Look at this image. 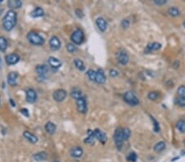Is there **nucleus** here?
I'll use <instances>...</instances> for the list:
<instances>
[{"label":"nucleus","mask_w":185,"mask_h":162,"mask_svg":"<svg viewBox=\"0 0 185 162\" xmlns=\"http://www.w3.org/2000/svg\"><path fill=\"white\" fill-rule=\"evenodd\" d=\"M131 136V130L128 128H118L114 134V140L119 150L122 148L123 142L127 141Z\"/></svg>","instance_id":"f257e3e1"},{"label":"nucleus","mask_w":185,"mask_h":162,"mask_svg":"<svg viewBox=\"0 0 185 162\" xmlns=\"http://www.w3.org/2000/svg\"><path fill=\"white\" fill-rule=\"evenodd\" d=\"M18 20V15L15 11L9 10L3 18V27L6 31H11L15 27Z\"/></svg>","instance_id":"f03ea898"},{"label":"nucleus","mask_w":185,"mask_h":162,"mask_svg":"<svg viewBox=\"0 0 185 162\" xmlns=\"http://www.w3.org/2000/svg\"><path fill=\"white\" fill-rule=\"evenodd\" d=\"M26 39H27L28 42L33 45H36V46H41L45 43V39L41 35L35 32L28 33L26 35Z\"/></svg>","instance_id":"7ed1b4c3"},{"label":"nucleus","mask_w":185,"mask_h":162,"mask_svg":"<svg viewBox=\"0 0 185 162\" xmlns=\"http://www.w3.org/2000/svg\"><path fill=\"white\" fill-rule=\"evenodd\" d=\"M84 40H85V35H84L82 30H81V29L75 30L71 35V40L73 41L74 44H82Z\"/></svg>","instance_id":"20e7f679"},{"label":"nucleus","mask_w":185,"mask_h":162,"mask_svg":"<svg viewBox=\"0 0 185 162\" xmlns=\"http://www.w3.org/2000/svg\"><path fill=\"white\" fill-rule=\"evenodd\" d=\"M123 100L125 101L126 103H128L130 106H137L139 103V100H138V97L136 96L133 92H126L123 94Z\"/></svg>","instance_id":"39448f33"},{"label":"nucleus","mask_w":185,"mask_h":162,"mask_svg":"<svg viewBox=\"0 0 185 162\" xmlns=\"http://www.w3.org/2000/svg\"><path fill=\"white\" fill-rule=\"evenodd\" d=\"M116 59H117L118 62L123 66H126L129 62V57H128V53L123 49H120L119 52H117Z\"/></svg>","instance_id":"423d86ee"},{"label":"nucleus","mask_w":185,"mask_h":162,"mask_svg":"<svg viewBox=\"0 0 185 162\" xmlns=\"http://www.w3.org/2000/svg\"><path fill=\"white\" fill-rule=\"evenodd\" d=\"M67 91L63 89H60L55 90L54 92H53L52 97L53 99L54 100L55 102H61L65 100V98L67 97Z\"/></svg>","instance_id":"0eeeda50"},{"label":"nucleus","mask_w":185,"mask_h":162,"mask_svg":"<svg viewBox=\"0 0 185 162\" xmlns=\"http://www.w3.org/2000/svg\"><path fill=\"white\" fill-rule=\"evenodd\" d=\"M76 105H77V109H78V112L82 113V114L86 113V111H87V103H86V97L84 96L76 101Z\"/></svg>","instance_id":"6e6552de"},{"label":"nucleus","mask_w":185,"mask_h":162,"mask_svg":"<svg viewBox=\"0 0 185 162\" xmlns=\"http://www.w3.org/2000/svg\"><path fill=\"white\" fill-rule=\"evenodd\" d=\"M37 98L38 96L35 90H34L31 88H29L26 90V102H29V103H35L37 101Z\"/></svg>","instance_id":"1a4fd4ad"},{"label":"nucleus","mask_w":185,"mask_h":162,"mask_svg":"<svg viewBox=\"0 0 185 162\" xmlns=\"http://www.w3.org/2000/svg\"><path fill=\"white\" fill-rule=\"evenodd\" d=\"M6 63L9 66L15 65L20 61V56L17 53H10L5 57Z\"/></svg>","instance_id":"9d476101"},{"label":"nucleus","mask_w":185,"mask_h":162,"mask_svg":"<svg viewBox=\"0 0 185 162\" xmlns=\"http://www.w3.org/2000/svg\"><path fill=\"white\" fill-rule=\"evenodd\" d=\"M35 72L37 73L38 76L40 78H45L46 75L49 72V68L46 65L41 64V65H37L35 66Z\"/></svg>","instance_id":"9b49d317"},{"label":"nucleus","mask_w":185,"mask_h":162,"mask_svg":"<svg viewBox=\"0 0 185 162\" xmlns=\"http://www.w3.org/2000/svg\"><path fill=\"white\" fill-rule=\"evenodd\" d=\"M50 47L53 51H57L61 47V41L57 36H52L50 40Z\"/></svg>","instance_id":"f8f14e48"},{"label":"nucleus","mask_w":185,"mask_h":162,"mask_svg":"<svg viewBox=\"0 0 185 162\" xmlns=\"http://www.w3.org/2000/svg\"><path fill=\"white\" fill-rule=\"evenodd\" d=\"M94 134H95V139L99 140L102 144H105V142L107 141V136L104 131L99 130V129H95L94 130Z\"/></svg>","instance_id":"ddd939ff"},{"label":"nucleus","mask_w":185,"mask_h":162,"mask_svg":"<svg viewBox=\"0 0 185 162\" xmlns=\"http://www.w3.org/2000/svg\"><path fill=\"white\" fill-rule=\"evenodd\" d=\"M106 81V76L105 75V72L102 69H98L96 70V75H95V82L99 84V85H104Z\"/></svg>","instance_id":"4468645a"},{"label":"nucleus","mask_w":185,"mask_h":162,"mask_svg":"<svg viewBox=\"0 0 185 162\" xmlns=\"http://www.w3.org/2000/svg\"><path fill=\"white\" fill-rule=\"evenodd\" d=\"M70 156L73 158H76V159H78V158H81L82 156L83 155V149L81 147H73V148H71L70 150Z\"/></svg>","instance_id":"2eb2a0df"},{"label":"nucleus","mask_w":185,"mask_h":162,"mask_svg":"<svg viewBox=\"0 0 185 162\" xmlns=\"http://www.w3.org/2000/svg\"><path fill=\"white\" fill-rule=\"evenodd\" d=\"M18 73L16 71L10 72L8 75V85L11 86H16L18 84Z\"/></svg>","instance_id":"dca6fc26"},{"label":"nucleus","mask_w":185,"mask_h":162,"mask_svg":"<svg viewBox=\"0 0 185 162\" xmlns=\"http://www.w3.org/2000/svg\"><path fill=\"white\" fill-rule=\"evenodd\" d=\"M48 63L49 65L54 69H58L62 66V62L59 59L54 58V57H50L48 59Z\"/></svg>","instance_id":"f3484780"},{"label":"nucleus","mask_w":185,"mask_h":162,"mask_svg":"<svg viewBox=\"0 0 185 162\" xmlns=\"http://www.w3.org/2000/svg\"><path fill=\"white\" fill-rule=\"evenodd\" d=\"M23 137L25 138L27 141H29L30 143H32V144H35L38 142L37 136L33 134L32 133H30V131H24L23 132Z\"/></svg>","instance_id":"a211bd4d"},{"label":"nucleus","mask_w":185,"mask_h":162,"mask_svg":"<svg viewBox=\"0 0 185 162\" xmlns=\"http://www.w3.org/2000/svg\"><path fill=\"white\" fill-rule=\"evenodd\" d=\"M161 47V44L157 42H153L148 43L147 46L145 48V52L146 53H149V52H151L153 51H156V50H159Z\"/></svg>","instance_id":"6ab92c4d"},{"label":"nucleus","mask_w":185,"mask_h":162,"mask_svg":"<svg viewBox=\"0 0 185 162\" xmlns=\"http://www.w3.org/2000/svg\"><path fill=\"white\" fill-rule=\"evenodd\" d=\"M95 24H96L98 29L102 32H105L107 29V22L103 17H98L95 21Z\"/></svg>","instance_id":"aec40b11"},{"label":"nucleus","mask_w":185,"mask_h":162,"mask_svg":"<svg viewBox=\"0 0 185 162\" xmlns=\"http://www.w3.org/2000/svg\"><path fill=\"white\" fill-rule=\"evenodd\" d=\"M56 130H57V126H56V125H55L54 123L49 121V122H47L45 124V130L48 134L53 135L56 132Z\"/></svg>","instance_id":"412c9836"},{"label":"nucleus","mask_w":185,"mask_h":162,"mask_svg":"<svg viewBox=\"0 0 185 162\" xmlns=\"http://www.w3.org/2000/svg\"><path fill=\"white\" fill-rule=\"evenodd\" d=\"M95 134H94V130H89L87 131V136H86V138L84 140V142L87 143L89 145H92L95 143Z\"/></svg>","instance_id":"4be33fe9"},{"label":"nucleus","mask_w":185,"mask_h":162,"mask_svg":"<svg viewBox=\"0 0 185 162\" xmlns=\"http://www.w3.org/2000/svg\"><path fill=\"white\" fill-rule=\"evenodd\" d=\"M8 6L11 8V10L14 11L22 6V2L21 0H10L8 2Z\"/></svg>","instance_id":"5701e85b"},{"label":"nucleus","mask_w":185,"mask_h":162,"mask_svg":"<svg viewBox=\"0 0 185 162\" xmlns=\"http://www.w3.org/2000/svg\"><path fill=\"white\" fill-rule=\"evenodd\" d=\"M45 15V12H44V9L40 7H37L35 8L34 10L30 13V17L33 18H38V17H41Z\"/></svg>","instance_id":"b1692460"},{"label":"nucleus","mask_w":185,"mask_h":162,"mask_svg":"<svg viewBox=\"0 0 185 162\" xmlns=\"http://www.w3.org/2000/svg\"><path fill=\"white\" fill-rule=\"evenodd\" d=\"M47 154L45 152H40L35 153V154L33 155V159L36 160V161L41 162V161H45L47 160Z\"/></svg>","instance_id":"393cba45"},{"label":"nucleus","mask_w":185,"mask_h":162,"mask_svg":"<svg viewBox=\"0 0 185 162\" xmlns=\"http://www.w3.org/2000/svg\"><path fill=\"white\" fill-rule=\"evenodd\" d=\"M71 97H73V99H75L76 101L79 99V98H81V97H82L83 94L82 90L80 89H78V88L73 89L71 90Z\"/></svg>","instance_id":"a878e982"},{"label":"nucleus","mask_w":185,"mask_h":162,"mask_svg":"<svg viewBox=\"0 0 185 162\" xmlns=\"http://www.w3.org/2000/svg\"><path fill=\"white\" fill-rule=\"evenodd\" d=\"M73 63H74V66H75V67L77 68L78 70H79L80 71H83V70H85L86 66H85V65H84L83 62L81 60V59H78V58H77V59H75V60L73 61Z\"/></svg>","instance_id":"bb28decb"},{"label":"nucleus","mask_w":185,"mask_h":162,"mask_svg":"<svg viewBox=\"0 0 185 162\" xmlns=\"http://www.w3.org/2000/svg\"><path fill=\"white\" fill-rule=\"evenodd\" d=\"M8 48V41L6 40L5 37L0 36V51L1 52H6V50Z\"/></svg>","instance_id":"cd10ccee"},{"label":"nucleus","mask_w":185,"mask_h":162,"mask_svg":"<svg viewBox=\"0 0 185 162\" xmlns=\"http://www.w3.org/2000/svg\"><path fill=\"white\" fill-rule=\"evenodd\" d=\"M165 149V142L163 141L158 142L154 146V151L155 152H161Z\"/></svg>","instance_id":"c85d7f7f"},{"label":"nucleus","mask_w":185,"mask_h":162,"mask_svg":"<svg viewBox=\"0 0 185 162\" xmlns=\"http://www.w3.org/2000/svg\"><path fill=\"white\" fill-rule=\"evenodd\" d=\"M176 128L177 130L181 133H185V120H179L176 123Z\"/></svg>","instance_id":"c756f323"},{"label":"nucleus","mask_w":185,"mask_h":162,"mask_svg":"<svg viewBox=\"0 0 185 162\" xmlns=\"http://www.w3.org/2000/svg\"><path fill=\"white\" fill-rule=\"evenodd\" d=\"M168 13L171 17H178L180 15V11L176 7H171L168 9Z\"/></svg>","instance_id":"7c9ffc66"},{"label":"nucleus","mask_w":185,"mask_h":162,"mask_svg":"<svg viewBox=\"0 0 185 162\" xmlns=\"http://www.w3.org/2000/svg\"><path fill=\"white\" fill-rule=\"evenodd\" d=\"M66 49L69 53H74L78 51V47H76V45L72 43H68V44L66 45Z\"/></svg>","instance_id":"2f4dec72"},{"label":"nucleus","mask_w":185,"mask_h":162,"mask_svg":"<svg viewBox=\"0 0 185 162\" xmlns=\"http://www.w3.org/2000/svg\"><path fill=\"white\" fill-rule=\"evenodd\" d=\"M86 75L89 78V80L90 81H94L95 82V75H96V70H94L92 69H90L86 71Z\"/></svg>","instance_id":"473e14b6"},{"label":"nucleus","mask_w":185,"mask_h":162,"mask_svg":"<svg viewBox=\"0 0 185 162\" xmlns=\"http://www.w3.org/2000/svg\"><path fill=\"white\" fill-rule=\"evenodd\" d=\"M175 104L181 107H185V97H179L175 99Z\"/></svg>","instance_id":"72a5a7b5"},{"label":"nucleus","mask_w":185,"mask_h":162,"mask_svg":"<svg viewBox=\"0 0 185 162\" xmlns=\"http://www.w3.org/2000/svg\"><path fill=\"white\" fill-rule=\"evenodd\" d=\"M127 159H128V160H129V161H132V162H135L137 160H138V155H137V153L134 152H131L128 155V156H127Z\"/></svg>","instance_id":"f704fd0d"},{"label":"nucleus","mask_w":185,"mask_h":162,"mask_svg":"<svg viewBox=\"0 0 185 162\" xmlns=\"http://www.w3.org/2000/svg\"><path fill=\"white\" fill-rule=\"evenodd\" d=\"M158 97H159V93H158V92H155V91L154 92H150L147 95L148 99L151 100V101L156 100L158 98Z\"/></svg>","instance_id":"c9c22d12"},{"label":"nucleus","mask_w":185,"mask_h":162,"mask_svg":"<svg viewBox=\"0 0 185 162\" xmlns=\"http://www.w3.org/2000/svg\"><path fill=\"white\" fill-rule=\"evenodd\" d=\"M177 92L179 97H185V86L184 85H181L180 87H179V89H177Z\"/></svg>","instance_id":"e433bc0d"},{"label":"nucleus","mask_w":185,"mask_h":162,"mask_svg":"<svg viewBox=\"0 0 185 162\" xmlns=\"http://www.w3.org/2000/svg\"><path fill=\"white\" fill-rule=\"evenodd\" d=\"M151 120L153 121V123H154V130H155V133H158L159 131H160V126H159V123L155 120V119L154 117H152L151 116Z\"/></svg>","instance_id":"4c0bfd02"},{"label":"nucleus","mask_w":185,"mask_h":162,"mask_svg":"<svg viewBox=\"0 0 185 162\" xmlns=\"http://www.w3.org/2000/svg\"><path fill=\"white\" fill-rule=\"evenodd\" d=\"M153 2H154L155 4H156V5L158 6L165 5V4L167 3V1H166V0H154Z\"/></svg>","instance_id":"58836bf2"},{"label":"nucleus","mask_w":185,"mask_h":162,"mask_svg":"<svg viewBox=\"0 0 185 162\" xmlns=\"http://www.w3.org/2000/svg\"><path fill=\"white\" fill-rule=\"evenodd\" d=\"M129 25H130V22H129V21L127 20V19L123 20L122 22H121V26H122L123 28H124V29L128 28V26H129Z\"/></svg>","instance_id":"ea45409f"},{"label":"nucleus","mask_w":185,"mask_h":162,"mask_svg":"<svg viewBox=\"0 0 185 162\" xmlns=\"http://www.w3.org/2000/svg\"><path fill=\"white\" fill-rule=\"evenodd\" d=\"M20 113L21 114H22L25 117H29L30 115H29V111L26 108H22L20 110Z\"/></svg>","instance_id":"a19ab883"},{"label":"nucleus","mask_w":185,"mask_h":162,"mask_svg":"<svg viewBox=\"0 0 185 162\" xmlns=\"http://www.w3.org/2000/svg\"><path fill=\"white\" fill-rule=\"evenodd\" d=\"M75 14L78 18H82L83 17H84V13H83L82 11L81 10V9H79V8H78V9H76Z\"/></svg>","instance_id":"79ce46f5"},{"label":"nucleus","mask_w":185,"mask_h":162,"mask_svg":"<svg viewBox=\"0 0 185 162\" xmlns=\"http://www.w3.org/2000/svg\"><path fill=\"white\" fill-rule=\"evenodd\" d=\"M110 75L111 77H116L119 75V71L115 69H112V70H110Z\"/></svg>","instance_id":"37998d69"},{"label":"nucleus","mask_w":185,"mask_h":162,"mask_svg":"<svg viewBox=\"0 0 185 162\" xmlns=\"http://www.w3.org/2000/svg\"><path fill=\"white\" fill-rule=\"evenodd\" d=\"M10 103H11V105H12V107H16V103L13 102V100L12 99V98H10Z\"/></svg>","instance_id":"c03bdc74"},{"label":"nucleus","mask_w":185,"mask_h":162,"mask_svg":"<svg viewBox=\"0 0 185 162\" xmlns=\"http://www.w3.org/2000/svg\"><path fill=\"white\" fill-rule=\"evenodd\" d=\"M3 8H2V7L0 6V15L3 13Z\"/></svg>","instance_id":"a18cd8bd"},{"label":"nucleus","mask_w":185,"mask_h":162,"mask_svg":"<svg viewBox=\"0 0 185 162\" xmlns=\"http://www.w3.org/2000/svg\"><path fill=\"white\" fill-rule=\"evenodd\" d=\"M183 26H184V28H185V21H183Z\"/></svg>","instance_id":"49530a36"},{"label":"nucleus","mask_w":185,"mask_h":162,"mask_svg":"<svg viewBox=\"0 0 185 162\" xmlns=\"http://www.w3.org/2000/svg\"><path fill=\"white\" fill-rule=\"evenodd\" d=\"M53 162H59V161H58V160H54Z\"/></svg>","instance_id":"de8ad7c7"},{"label":"nucleus","mask_w":185,"mask_h":162,"mask_svg":"<svg viewBox=\"0 0 185 162\" xmlns=\"http://www.w3.org/2000/svg\"><path fill=\"white\" fill-rule=\"evenodd\" d=\"M0 104H1V101H0Z\"/></svg>","instance_id":"09e8293b"},{"label":"nucleus","mask_w":185,"mask_h":162,"mask_svg":"<svg viewBox=\"0 0 185 162\" xmlns=\"http://www.w3.org/2000/svg\"><path fill=\"white\" fill-rule=\"evenodd\" d=\"M184 143H185V142H184Z\"/></svg>","instance_id":"8fccbe9b"}]
</instances>
